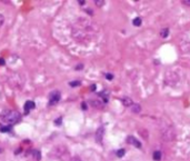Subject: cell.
I'll return each instance as SVG.
<instances>
[{
    "instance_id": "cell-22",
    "label": "cell",
    "mask_w": 190,
    "mask_h": 161,
    "mask_svg": "<svg viewBox=\"0 0 190 161\" xmlns=\"http://www.w3.org/2000/svg\"><path fill=\"white\" fill-rule=\"evenodd\" d=\"M5 60H3V58H0V66H5Z\"/></svg>"
},
{
    "instance_id": "cell-23",
    "label": "cell",
    "mask_w": 190,
    "mask_h": 161,
    "mask_svg": "<svg viewBox=\"0 0 190 161\" xmlns=\"http://www.w3.org/2000/svg\"><path fill=\"white\" fill-rule=\"evenodd\" d=\"M78 2H79V5H81V6H84V3H86V1H84V0H79Z\"/></svg>"
},
{
    "instance_id": "cell-15",
    "label": "cell",
    "mask_w": 190,
    "mask_h": 161,
    "mask_svg": "<svg viewBox=\"0 0 190 161\" xmlns=\"http://www.w3.org/2000/svg\"><path fill=\"white\" fill-rule=\"evenodd\" d=\"M11 130V128L9 127V126H6V127H1L0 128V131L1 132H8V131H10Z\"/></svg>"
},
{
    "instance_id": "cell-10",
    "label": "cell",
    "mask_w": 190,
    "mask_h": 161,
    "mask_svg": "<svg viewBox=\"0 0 190 161\" xmlns=\"http://www.w3.org/2000/svg\"><path fill=\"white\" fill-rule=\"evenodd\" d=\"M131 110H132V112L134 113H138V112H140V106L139 104H132L131 106Z\"/></svg>"
},
{
    "instance_id": "cell-7",
    "label": "cell",
    "mask_w": 190,
    "mask_h": 161,
    "mask_svg": "<svg viewBox=\"0 0 190 161\" xmlns=\"http://www.w3.org/2000/svg\"><path fill=\"white\" fill-rule=\"evenodd\" d=\"M121 101H122V103H123V104H125L126 107H131V106L134 104V102H132V100H131L130 98H128V97H126V98H123V99H122Z\"/></svg>"
},
{
    "instance_id": "cell-2",
    "label": "cell",
    "mask_w": 190,
    "mask_h": 161,
    "mask_svg": "<svg viewBox=\"0 0 190 161\" xmlns=\"http://www.w3.org/2000/svg\"><path fill=\"white\" fill-rule=\"evenodd\" d=\"M0 118L3 122H6L7 125H16L17 122H19L21 119L20 112L16 111V110H5L1 112Z\"/></svg>"
},
{
    "instance_id": "cell-17",
    "label": "cell",
    "mask_w": 190,
    "mask_h": 161,
    "mask_svg": "<svg viewBox=\"0 0 190 161\" xmlns=\"http://www.w3.org/2000/svg\"><path fill=\"white\" fill-rule=\"evenodd\" d=\"M95 2H96V5H97L98 7H101V6H104V3H105V1H104V0H96Z\"/></svg>"
},
{
    "instance_id": "cell-4",
    "label": "cell",
    "mask_w": 190,
    "mask_h": 161,
    "mask_svg": "<svg viewBox=\"0 0 190 161\" xmlns=\"http://www.w3.org/2000/svg\"><path fill=\"white\" fill-rule=\"evenodd\" d=\"M104 134H105V128L104 127H99L97 132H96V140L98 143H102V139H104Z\"/></svg>"
},
{
    "instance_id": "cell-1",
    "label": "cell",
    "mask_w": 190,
    "mask_h": 161,
    "mask_svg": "<svg viewBox=\"0 0 190 161\" xmlns=\"http://www.w3.org/2000/svg\"><path fill=\"white\" fill-rule=\"evenodd\" d=\"M50 158H55V159H59L60 161H70V152L68 150V148L64 145H59L56 146L51 151L49 152Z\"/></svg>"
},
{
    "instance_id": "cell-24",
    "label": "cell",
    "mask_w": 190,
    "mask_h": 161,
    "mask_svg": "<svg viewBox=\"0 0 190 161\" xmlns=\"http://www.w3.org/2000/svg\"><path fill=\"white\" fill-rule=\"evenodd\" d=\"M61 120H62V118H59L58 120H56V123H57V125H60V122H61Z\"/></svg>"
},
{
    "instance_id": "cell-5",
    "label": "cell",
    "mask_w": 190,
    "mask_h": 161,
    "mask_svg": "<svg viewBox=\"0 0 190 161\" xmlns=\"http://www.w3.org/2000/svg\"><path fill=\"white\" fill-rule=\"evenodd\" d=\"M127 142H128L129 145H132V146L136 147V148H141L140 142L136 139L134 136H129V137L127 138Z\"/></svg>"
},
{
    "instance_id": "cell-9",
    "label": "cell",
    "mask_w": 190,
    "mask_h": 161,
    "mask_svg": "<svg viewBox=\"0 0 190 161\" xmlns=\"http://www.w3.org/2000/svg\"><path fill=\"white\" fill-rule=\"evenodd\" d=\"M91 104L95 108H102V102L100 100H91Z\"/></svg>"
},
{
    "instance_id": "cell-25",
    "label": "cell",
    "mask_w": 190,
    "mask_h": 161,
    "mask_svg": "<svg viewBox=\"0 0 190 161\" xmlns=\"http://www.w3.org/2000/svg\"><path fill=\"white\" fill-rule=\"evenodd\" d=\"M82 68H84V66H82V65H79V66L76 67V69H77V70H79V69H82Z\"/></svg>"
},
{
    "instance_id": "cell-14",
    "label": "cell",
    "mask_w": 190,
    "mask_h": 161,
    "mask_svg": "<svg viewBox=\"0 0 190 161\" xmlns=\"http://www.w3.org/2000/svg\"><path fill=\"white\" fill-rule=\"evenodd\" d=\"M132 23H134V26H140L141 25V19L140 18H134V21H132Z\"/></svg>"
},
{
    "instance_id": "cell-3",
    "label": "cell",
    "mask_w": 190,
    "mask_h": 161,
    "mask_svg": "<svg viewBox=\"0 0 190 161\" xmlns=\"http://www.w3.org/2000/svg\"><path fill=\"white\" fill-rule=\"evenodd\" d=\"M60 98H61L60 91H58V90L52 91L49 95V104H56V103L60 100Z\"/></svg>"
},
{
    "instance_id": "cell-8",
    "label": "cell",
    "mask_w": 190,
    "mask_h": 161,
    "mask_svg": "<svg viewBox=\"0 0 190 161\" xmlns=\"http://www.w3.org/2000/svg\"><path fill=\"white\" fill-rule=\"evenodd\" d=\"M34 160L35 161H40L41 160V153H40V151L39 150H36V151H34Z\"/></svg>"
},
{
    "instance_id": "cell-19",
    "label": "cell",
    "mask_w": 190,
    "mask_h": 161,
    "mask_svg": "<svg viewBox=\"0 0 190 161\" xmlns=\"http://www.w3.org/2000/svg\"><path fill=\"white\" fill-rule=\"evenodd\" d=\"M3 22H5V17L0 14V27L3 25Z\"/></svg>"
},
{
    "instance_id": "cell-6",
    "label": "cell",
    "mask_w": 190,
    "mask_h": 161,
    "mask_svg": "<svg viewBox=\"0 0 190 161\" xmlns=\"http://www.w3.org/2000/svg\"><path fill=\"white\" fill-rule=\"evenodd\" d=\"M36 104L34 101H27V102L25 103V109H26V113H28L29 110L31 109H35Z\"/></svg>"
},
{
    "instance_id": "cell-12",
    "label": "cell",
    "mask_w": 190,
    "mask_h": 161,
    "mask_svg": "<svg viewBox=\"0 0 190 161\" xmlns=\"http://www.w3.org/2000/svg\"><path fill=\"white\" fill-rule=\"evenodd\" d=\"M154 159L157 161H159L161 159V152L160 151H155L154 152Z\"/></svg>"
},
{
    "instance_id": "cell-16",
    "label": "cell",
    "mask_w": 190,
    "mask_h": 161,
    "mask_svg": "<svg viewBox=\"0 0 190 161\" xmlns=\"http://www.w3.org/2000/svg\"><path fill=\"white\" fill-rule=\"evenodd\" d=\"M80 85H81V82H80V81H72V82L69 83V86H70V87H78V86H80Z\"/></svg>"
},
{
    "instance_id": "cell-11",
    "label": "cell",
    "mask_w": 190,
    "mask_h": 161,
    "mask_svg": "<svg viewBox=\"0 0 190 161\" xmlns=\"http://www.w3.org/2000/svg\"><path fill=\"white\" fill-rule=\"evenodd\" d=\"M168 33H169L168 28H163V29L161 30V32H160V36H161L162 38H167V37H168Z\"/></svg>"
},
{
    "instance_id": "cell-18",
    "label": "cell",
    "mask_w": 190,
    "mask_h": 161,
    "mask_svg": "<svg viewBox=\"0 0 190 161\" xmlns=\"http://www.w3.org/2000/svg\"><path fill=\"white\" fill-rule=\"evenodd\" d=\"M70 161H82V160H81V158H79L78 156H75V157H72V158H71Z\"/></svg>"
},
{
    "instance_id": "cell-21",
    "label": "cell",
    "mask_w": 190,
    "mask_h": 161,
    "mask_svg": "<svg viewBox=\"0 0 190 161\" xmlns=\"http://www.w3.org/2000/svg\"><path fill=\"white\" fill-rule=\"evenodd\" d=\"M106 78L109 79V80H111V79L113 78V76L112 74H110V73H107V74H106Z\"/></svg>"
},
{
    "instance_id": "cell-20",
    "label": "cell",
    "mask_w": 190,
    "mask_h": 161,
    "mask_svg": "<svg viewBox=\"0 0 190 161\" xmlns=\"http://www.w3.org/2000/svg\"><path fill=\"white\" fill-rule=\"evenodd\" d=\"M181 2H182L183 5H186V6H189V7H190V0H182Z\"/></svg>"
},
{
    "instance_id": "cell-26",
    "label": "cell",
    "mask_w": 190,
    "mask_h": 161,
    "mask_svg": "<svg viewBox=\"0 0 190 161\" xmlns=\"http://www.w3.org/2000/svg\"><path fill=\"white\" fill-rule=\"evenodd\" d=\"M82 108H84V110L87 109V106H86V103H82Z\"/></svg>"
},
{
    "instance_id": "cell-13",
    "label": "cell",
    "mask_w": 190,
    "mask_h": 161,
    "mask_svg": "<svg viewBox=\"0 0 190 161\" xmlns=\"http://www.w3.org/2000/svg\"><path fill=\"white\" fill-rule=\"evenodd\" d=\"M125 152H126V150H125V149H120V150L117 151V157H119V158L123 157V156H125Z\"/></svg>"
}]
</instances>
